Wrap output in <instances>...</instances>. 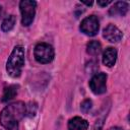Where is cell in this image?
<instances>
[{
    "mask_svg": "<svg viewBox=\"0 0 130 130\" xmlns=\"http://www.w3.org/2000/svg\"><path fill=\"white\" fill-rule=\"evenodd\" d=\"M26 114V106L16 102L5 107L0 113V123L7 130H18V122Z\"/></svg>",
    "mask_w": 130,
    "mask_h": 130,
    "instance_id": "6da1fadb",
    "label": "cell"
},
{
    "mask_svg": "<svg viewBox=\"0 0 130 130\" xmlns=\"http://www.w3.org/2000/svg\"><path fill=\"white\" fill-rule=\"evenodd\" d=\"M24 65V49L21 46H16L12 50L7 63L6 71L11 77H18Z\"/></svg>",
    "mask_w": 130,
    "mask_h": 130,
    "instance_id": "7a4b0ae2",
    "label": "cell"
},
{
    "mask_svg": "<svg viewBox=\"0 0 130 130\" xmlns=\"http://www.w3.org/2000/svg\"><path fill=\"white\" fill-rule=\"evenodd\" d=\"M36 6H37V2L36 1H31V0H22L19 3V8H20V12H21V23L24 26H28L34 18H35V14H36Z\"/></svg>",
    "mask_w": 130,
    "mask_h": 130,
    "instance_id": "3957f363",
    "label": "cell"
},
{
    "mask_svg": "<svg viewBox=\"0 0 130 130\" xmlns=\"http://www.w3.org/2000/svg\"><path fill=\"white\" fill-rule=\"evenodd\" d=\"M34 55L39 63H49L54 58V49L47 43H40L35 47Z\"/></svg>",
    "mask_w": 130,
    "mask_h": 130,
    "instance_id": "277c9868",
    "label": "cell"
},
{
    "mask_svg": "<svg viewBox=\"0 0 130 130\" xmlns=\"http://www.w3.org/2000/svg\"><path fill=\"white\" fill-rule=\"evenodd\" d=\"M99 28H100L99 19L94 15H90V16L85 17L80 23V30L89 37L95 36L99 31Z\"/></svg>",
    "mask_w": 130,
    "mask_h": 130,
    "instance_id": "5b68a950",
    "label": "cell"
},
{
    "mask_svg": "<svg viewBox=\"0 0 130 130\" xmlns=\"http://www.w3.org/2000/svg\"><path fill=\"white\" fill-rule=\"evenodd\" d=\"M107 75L103 72L96 73L95 75L92 76V78L89 81V87L91 91L95 94H101L104 93L107 89Z\"/></svg>",
    "mask_w": 130,
    "mask_h": 130,
    "instance_id": "8992f818",
    "label": "cell"
},
{
    "mask_svg": "<svg viewBox=\"0 0 130 130\" xmlns=\"http://www.w3.org/2000/svg\"><path fill=\"white\" fill-rule=\"evenodd\" d=\"M104 38L112 43H117L122 39V32L121 30L115 26L114 24H109L105 29L103 34Z\"/></svg>",
    "mask_w": 130,
    "mask_h": 130,
    "instance_id": "52a82bcc",
    "label": "cell"
},
{
    "mask_svg": "<svg viewBox=\"0 0 130 130\" xmlns=\"http://www.w3.org/2000/svg\"><path fill=\"white\" fill-rule=\"evenodd\" d=\"M116 59H117V51H116L115 48L109 47L104 51V53H103V63L106 66L112 67L116 63Z\"/></svg>",
    "mask_w": 130,
    "mask_h": 130,
    "instance_id": "ba28073f",
    "label": "cell"
},
{
    "mask_svg": "<svg viewBox=\"0 0 130 130\" xmlns=\"http://www.w3.org/2000/svg\"><path fill=\"white\" fill-rule=\"evenodd\" d=\"M88 128V123L86 120L80 117H74L68 122L69 130H86Z\"/></svg>",
    "mask_w": 130,
    "mask_h": 130,
    "instance_id": "9c48e42d",
    "label": "cell"
},
{
    "mask_svg": "<svg viewBox=\"0 0 130 130\" xmlns=\"http://www.w3.org/2000/svg\"><path fill=\"white\" fill-rule=\"evenodd\" d=\"M128 11V3L124 2V1H119L117 3H115L111 8L109 13L111 15H125Z\"/></svg>",
    "mask_w": 130,
    "mask_h": 130,
    "instance_id": "30bf717a",
    "label": "cell"
},
{
    "mask_svg": "<svg viewBox=\"0 0 130 130\" xmlns=\"http://www.w3.org/2000/svg\"><path fill=\"white\" fill-rule=\"evenodd\" d=\"M17 88L18 87L16 85H10V86L6 87L2 94V102H8V101L12 100L17 94Z\"/></svg>",
    "mask_w": 130,
    "mask_h": 130,
    "instance_id": "8fae6325",
    "label": "cell"
},
{
    "mask_svg": "<svg viewBox=\"0 0 130 130\" xmlns=\"http://www.w3.org/2000/svg\"><path fill=\"white\" fill-rule=\"evenodd\" d=\"M102 51V45L98 41H91L86 46V52L89 55H98Z\"/></svg>",
    "mask_w": 130,
    "mask_h": 130,
    "instance_id": "7c38bea8",
    "label": "cell"
},
{
    "mask_svg": "<svg viewBox=\"0 0 130 130\" xmlns=\"http://www.w3.org/2000/svg\"><path fill=\"white\" fill-rule=\"evenodd\" d=\"M15 22H16V18H15L14 15H9V16H7V17L3 20L2 24H1L2 30H3V31H9V30H11V29L14 27Z\"/></svg>",
    "mask_w": 130,
    "mask_h": 130,
    "instance_id": "4fadbf2b",
    "label": "cell"
},
{
    "mask_svg": "<svg viewBox=\"0 0 130 130\" xmlns=\"http://www.w3.org/2000/svg\"><path fill=\"white\" fill-rule=\"evenodd\" d=\"M91 105H92V103H91L90 100H84V101L81 103V107H80V109H81L82 112L87 113V112L90 110Z\"/></svg>",
    "mask_w": 130,
    "mask_h": 130,
    "instance_id": "5bb4252c",
    "label": "cell"
},
{
    "mask_svg": "<svg viewBox=\"0 0 130 130\" xmlns=\"http://www.w3.org/2000/svg\"><path fill=\"white\" fill-rule=\"evenodd\" d=\"M110 3H112V1H110V0L109 1H98V4L101 6H107Z\"/></svg>",
    "mask_w": 130,
    "mask_h": 130,
    "instance_id": "9a60e30c",
    "label": "cell"
},
{
    "mask_svg": "<svg viewBox=\"0 0 130 130\" xmlns=\"http://www.w3.org/2000/svg\"><path fill=\"white\" fill-rule=\"evenodd\" d=\"M109 130H123V129L120 128V127H113V128H111V129H109Z\"/></svg>",
    "mask_w": 130,
    "mask_h": 130,
    "instance_id": "2e32d148",
    "label": "cell"
},
{
    "mask_svg": "<svg viewBox=\"0 0 130 130\" xmlns=\"http://www.w3.org/2000/svg\"><path fill=\"white\" fill-rule=\"evenodd\" d=\"M82 3H83V4H85V5H87V6H89V5H91V4H92V2H91V1H90V2H83V1H82Z\"/></svg>",
    "mask_w": 130,
    "mask_h": 130,
    "instance_id": "e0dca14e",
    "label": "cell"
},
{
    "mask_svg": "<svg viewBox=\"0 0 130 130\" xmlns=\"http://www.w3.org/2000/svg\"><path fill=\"white\" fill-rule=\"evenodd\" d=\"M1 12H2V7H1V5H0V14H1Z\"/></svg>",
    "mask_w": 130,
    "mask_h": 130,
    "instance_id": "ac0fdd59",
    "label": "cell"
}]
</instances>
